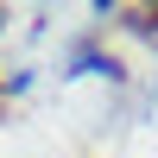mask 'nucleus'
<instances>
[{
  "label": "nucleus",
  "mask_w": 158,
  "mask_h": 158,
  "mask_svg": "<svg viewBox=\"0 0 158 158\" xmlns=\"http://www.w3.org/2000/svg\"><path fill=\"white\" fill-rule=\"evenodd\" d=\"M133 25H139V32H152V38H158V6H146V13H139Z\"/></svg>",
  "instance_id": "1"
},
{
  "label": "nucleus",
  "mask_w": 158,
  "mask_h": 158,
  "mask_svg": "<svg viewBox=\"0 0 158 158\" xmlns=\"http://www.w3.org/2000/svg\"><path fill=\"white\" fill-rule=\"evenodd\" d=\"M0 19H6V13H0Z\"/></svg>",
  "instance_id": "2"
}]
</instances>
